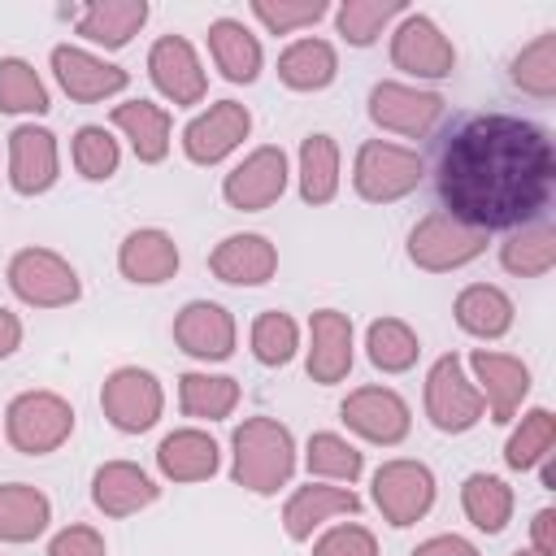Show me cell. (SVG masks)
<instances>
[{
  "instance_id": "obj_35",
  "label": "cell",
  "mask_w": 556,
  "mask_h": 556,
  "mask_svg": "<svg viewBox=\"0 0 556 556\" xmlns=\"http://www.w3.org/2000/svg\"><path fill=\"white\" fill-rule=\"evenodd\" d=\"M339 195V143L330 135H304L300 143V200L330 204Z\"/></svg>"
},
{
  "instance_id": "obj_32",
  "label": "cell",
  "mask_w": 556,
  "mask_h": 556,
  "mask_svg": "<svg viewBox=\"0 0 556 556\" xmlns=\"http://www.w3.org/2000/svg\"><path fill=\"white\" fill-rule=\"evenodd\" d=\"M239 404V382L230 374H204L191 369L178 378V408L195 421H222Z\"/></svg>"
},
{
  "instance_id": "obj_43",
  "label": "cell",
  "mask_w": 556,
  "mask_h": 556,
  "mask_svg": "<svg viewBox=\"0 0 556 556\" xmlns=\"http://www.w3.org/2000/svg\"><path fill=\"white\" fill-rule=\"evenodd\" d=\"M70 156H74V169L87 182H109L122 165V148L104 126H78L74 143H70Z\"/></svg>"
},
{
  "instance_id": "obj_21",
  "label": "cell",
  "mask_w": 556,
  "mask_h": 556,
  "mask_svg": "<svg viewBox=\"0 0 556 556\" xmlns=\"http://www.w3.org/2000/svg\"><path fill=\"white\" fill-rule=\"evenodd\" d=\"M352 317L339 308H317L308 317V378L321 387H334L352 374Z\"/></svg>"
},
{
  "instance_id": "obj_17",
  "label": "cell",
  "mask_w": 556,
  "mask_h": 556,
  "mask_svg": "<svg viewBox=\"0 0 556 556\" xmlns=\"http://www.w3.org/2000/svg\"><path fill=\"white\" fill-rule=\"evenodd\" d=\"M52 74L61 83V91L78 104H96V100H109L117 91H126L130 74L87 48H74V43H56L52 48Z\"/></svg>"
},
{
  "instance_id": "obj_29",
  "label": "cell",
  "mask_w": 556,
  "mask_h": 556,
  "mask_svg": "<svg viewBox=\"0 0 556 556\" xmlns=\"http://www.w3.org/2000/svg\"><path fill=\"white\" fill-rule=\"evenodd\" d=\"M52 521V500L30 482H0V543H35Z\"/></svg>"
},
{
  "instance_id": "obj_45",
  "label": "cell",
  "mask_w": 556,
  "mask_h": 556,
  "mask_svg": "<svg viewBox=\"0 0 556 556\" xmlns=\"http://www.w3.org/2000/svg\"><path fill=\"white\" fill-rule=\"evenodd\" d=\"M313 556H378V539H374V530L343 521V526H330L313 543Z\"/></svg>"
},
{
  "instance_id": "obj_10",
  "label": "cell",
  "mask_w": 556,
  "mask_h": 556,
  "mask_svg": "<svg viewBox=\"0 0 556 556\" xmlns=\"http://www.w3.org/2000/svg\"><path fill=\"white\" fill-rule=\"evenodd\" d=\"M447 100L439 91H426V87H408V83H374L369 91V122L378 130H391V135H404V139H426L439 117H443Z\"/></svg>"
},
{
  "instance_id": "obj_37",
  "label": "cell",
  "mask_w": 556,
  "mask_h": 556,
  "mask_svg": "<svg viewBox=\"0 0 556 556\" xmlns=\"http://www.w3.org/2000/svg\"><path fill=\"white\" fill-rule=\"evenodd\" d=\"M513 87L534 96V100H552L556 96V30H543L534 35L517 56H513V70H508Z\"/></svg>"
},
{
  "instance_id": "obj_47",
  "label": "cell",
  "mask_w": 556,
  "mask_h": 556,
  "mask_svg": "<svg viewBox=\"0 0 556 556\" xmlns=\"http://www.w3.org/2000/svg\"><path fill=\"white\" fill-rule=\"evenodd\" d=\"M408 556H482L469 539H460V534H430V539H421Z\"/></svg>"
},
{
  "instance_id": "obj_40",
  "label": "cell",
  "mask_w": 556,
  "mask_h": 556,
  "mask_svg": "<svg viewBox=\"0 0 556 556\" xmlns=\"http://www.w3.org/2000/svg\"><path fill=\"white\" fill-rule=\"evenodd\" d=\"M552 447H556V417H552V408H530L521 417V426L504 443V465L517 469V473H526L539 460H547Z\"/></svg>"
},
{
  "instance_id": "obj_5",
  "label": "cell",
  "mask_w": 556,
  "mask_h": 556,
  "mask_svg": "<svg viewBox=\"0 0 556 556\" xmlns=\"http://www.w3.org/2000/svg\"><path fill=\"white\" fill-rule=\"evenodd\" d=\"M486 252V235L456 222L452 213L434 208L426 213L413 230H408V261L426 274H452V269H465L469 261H478Z\"/></svg>"
},
{
  "instance_id": "obj_7",
  "label": "cell",
  "mask_w": 556,
  "mask_h": 556,
  "mask_svg": "<svg viewBox=\"0 0 556 556\" xmlns=\"http://www.w3.org/2000/svg\"><path fill=\"white\" fill-rule=\"evenodd\" d=\"M486 404L473 387V378L465 374V361L456 352H443L430 374H426V417L434 430L443 434H465L482 421Z\"/></svg>"
},
{
  "instance_id": "obj_27",
  "label": "cell",
  "mask_w": 556,
  "mask_h": 556,
  "mask_svg": "<svg viewBox=\"0 0 556 556\" xmlns=\"http://www.w3.org/2000/svg\"><path fill=\"white\" fill-rule=\"evenodd\" d=\"M113 126L130 139V148L143 165H161L169 156V143H174L169 139V130H174L169 109H161L152 100H126L113 109Z\"/></svg>"
},
{
  "instance_id": "obj_24",
  "label": "cell",
  "mask_w": 556,
  "mask_h": 556,
  "mask_svg": "<svg viewBox=\"0 0 556 556\" xmlns=\"http://www.w3.org/2000/svg\"><path fill=\"white\" fill-rule=\"evenodd\" d=\"M156 495H161V486L135 460H104L91 473V500L104 517H130L139 508H152Z\"/></svg>"
},
{
  "instance_id": "obj_34",
  "label": "cell",
  "mask_w": 556,
  "mask_h": 556,
  "mask_svg": "<svg viewBox=\"0 0 556 556\" xmlns=\"http://www.w3.org/2000/svg\"><path fill=\"white\" fill-rule=\"evenodd\" d=\"M460 508H465L473 530L500 534L513 521V486L495 473H469L460 486Z\"/></svg>"
},
{
  "instance_id": "obj_41",
  "label": "cell",
  "mask_w": 556,
  "mask_h": 556,
  "mask_svg": "<svg viewBox=\"0 0 556 556\" xmlns=\"http://www.w3.org/2000/svg\"><path fill=\"white\" fill-rule=\"evenodd\" d=\"M248 343H252V356H256L265 369H282V365L300 352V326H295L291 313H282V308H265V313L252 321Z\"/></svg>"
},
{
  "instance_id": "obj_12",
  "label": "cell",
  "mask_w": 556,
  "mask_h": 556,
  "mask_svg": "<svg viewBox=\"0 0 556 556\" xmlns=\"http://www.w3.org/2000/svg\"><path fill=\"white\" fill-rule=\"evenodd\" d=\"M391 65L413 78H447L456 70V48L426 13H404L391 30Z\"/></svg>"
},
{
  "instance_id": "obj_49",
  "label": "cell",
  "mask_w": 556,
  "mask_h": 556,
  "mask_svg": "<svg viewBox=\"0 0 556 556\" xmlns=\"http://www.w3.org/2000/svg\"><path fill=\"white\" fill-rule=\"evenodd\" d=\"M22 348V317L0 304V361H9Z\"/></svg>"
},
{
  "instance_id": "obj_23",
  "label": "cell",
  "mask_w": 556,
  "mask_h": 556,
  "mask_svg": "<svg viewBox=\"0 0 556 556\" xmlns=\"http://www.w3.org/2000/svg\"><path fill=\"white\" fill-rule=\"evenodd\" d=\"M178 265H182L178 243L161 226H139L117 248V269L135 287H161V282H169L178 274Z\"/></svg>"
},
{
  "instance_id": "obj_36",
  "label": "cell",
  "mask_w": 556,
  "mask_h": 556,
  "mask_svg": "<svg viewBox=\"0 0 556 556\" xmlns=\"http://www.w3.org/2000/svg\"><path fill=\"white\" fill-rule=\"evenodd\" d=\"M365 352H369L374 369H382V374H408L417 365V356H421V339H417V330L408 321L378 317L365 330Z\"/></svg>"
},
{
  "instance_id": "obj_6",
  "label": "cell",
  "mask_w": 556,
  "mask_h": 556,
  "mask_svg": "<svg viewBox=\"0 0 556 556\" xmlns=\"http://www.w3.org/2000/svg\"><path fill=\"white\" fill-rule=\"evenodd\" d=\"M9 291L26 308H65L83 295L78 269L52 248H22L9 261Z\"/></svg>"
},
{
  "instance_id": "obj_3",
  "label": "cell",
  "mask_w": 556,
  "mask_h": 556,
  "mask_svg": "<svg viewBox=\"0 0 556 556\" xmlns=\"http://www.w3.org/2000/svg\"><path fill=\"white\" fill-rule=\"evenodd\" d=\"M421 178H426V161L417 148L387 143V139H369L356 148L352 187L369 204H395V200L413 195L421 187Z\"/></svg>"
},
{
  "instance_id": "obj_39",
  "label": "cell",
  "mask_w": 556,
  "mask_h": 556,
  "mask_svg": "<svg viewBox=\"0 0 556 556\" xmlns=\"http://www.w3.org/2000/svg\"><path fill=\"white\" fill-rule=\"evenodd\" d=\"M404 0H343L334 9V26L352 48H369L395 17H404Z\"/></svg>"
},
{
  "instance_id": "obj_16",
  "label": "cell",
  "mask_w": 556,
  "mask_h": 556,
  "mask_svg": "<svg viewBox=\"0 0 556 556\" xmlns=\"http://www.w3.org/2000/svg\"><path fill=\"white\" fill-rule=\"evenodd\" d=\"M469 369H473V387L491 413V421H513L521 400L530 395V365L521 356H508V352H491V348H478L469 356Z\"/></svg>"
},
{
  "instance_id": "obj_26",
  "label": "cell",
  "mask_w": 556,
  "mask_h": 556,
  "mask_svg": "<svg viewBox=\"0 0 556 556\" xmlns=\"http://www.w3.org/2000/svg\"><path fill=\"white\" fill-rule=\"evenodd\" d=\"M208 56L226 83H256L261 78V39L239 17L208 22Z\"/></svg>"
},
{
  "instance_id": "obj_2",
  "label": "cell",
  "mask_w": 556,
  "mask_h": 556,
  "mask_svg": "<svg viewBox=\"0 0 556 556\" xmlns=\"http://www.w3.org/2000/svg\"><path fill=\"white\" fill-rule=\"evenodd\" d=\"M230 478L252 495H274L295 473V439L274 417H243L230 439Z\"/></svg>"
},
{
  "instance_id": "obj_28",
  "label": "cell",
  "mask_w": 556,
  "mask_h": 556,
  "mask_svg": "<svg viewBox=\"0 0 556 556\" xmlns=\"http://www.w3.org/2000/svg\"><path fill=\"white\" fill-rule=\"evenodd\" d=\"M334 74H339V52L317 35H304L278 52V78L291 91H321L334 83Z\"/></svg>"
},
{
  "instance_id": "obj_4",
  "label": "cell",
  "mask_w": 556,
  "mask_h": 556,
  "mask_svg": "<svg viewBox=\"0 0 556 556\" xmlns=\"http://www.w3.org/2000/svg\"><path fill=\"white\" fill-rule=\"evenodd\" d=\"M4 434L22 456H48L74 434V408L56 391H22L4 408Z\"/></svg>"
},
{
  "instance_id": "obj_1",
  "label": "cell",
  "mask_w": 556,
  "mask_h": 556,
  "mask_svg": "<svg viewBox=\"0 0 556 556\" xmlns=\"http://www.w3.org/2000/svg\"><path fill=\"white\" fill-rule=\"evenodd\" d=\"M439 200L456 222L491 235L530 226L556 182V148L543 126L508 113H482L452 130L439 152Z\"/></svg>"
},
{
  "instance_id": "obj_19",
  "label": "cell",
  "mask_w": 556,
  "mask_h": 556,
  "mask_svg": "<svg viewBox=\"0 0 556 556\" xmlns=\"http://www.w3.org/2000/svg\"><path fill=\"white\" fill-rule=\"evenodd\" d=\"M235 317L217 300H187L174 317V343L195 361H226L235 352Z\"/></svg>"
},
{
  "instance_id": "obj_30",
  "label": "cell",
  "mask_w": 556,
  "mask_h": 556,
  "mask_svg": "<svg viewBox=\"0 0 556 556\" xmlns=\"http://www.w3.org/2000/svg\"><path fill=\"white\" fill-rule=\"evenodd\" d=\"M148 22L143 0H96L78 13V35L100 48H126Z\"/></svg>"
},
{
  "instance_id": "obj_14",
  "label": "cell",
  "mask_w": 556,
  "mask_h": 556,
  "mask_svg": "<svg viewBox=\"0 0 556 556\" xmlns=\"http://www.w3.org/2000/svg\"><path fill=\"white\" fill-rule=\"evenodd\" d=\"M248 135H252V113H248V104H239V100H217V104H208L204 113H195V117L187 122V130H182V152H187V161H195V165H217V161H226Z\"/></svg>"
},
{
  "instance_id": "obj_15",
  "label": "cell",
  "mask_w": 556,
  "mask_h": 556,
  "mask_svg": "<svg viewBox=\"0 0 556 556\" xmlns=\"http://www.w3.org/2000/svg\"><path fill=\"white\" fill-rule=\"evenodd\" d=\"M148 78H152V87H156L169 104H178V109L200 104L204 91H208V74H204V65H200L191 39H182V35H161V39L148 48Z\"/></svg>"
},
{
  "instance_id": "obj_44",
  "label": "cell",
  "mask_w": 556,
  "mask_h": 556,
  "mask_svg": "<svg viewBox=\"0 0 556 556\" xmlns=\"http://www.w3.org/2000/svg\"><path fill=\"white\" fill-rule=\"evenodd\" d=\"M330 13L326 0H252V17L269 30V35H291L300 26H313Z\"/></svg>"
},
{
  "instance_id": "obj_9",
  "label": "cell",
  "mask_w": 556,
  "mask_h": 556,
  "mask_svg": "<svg viewBox=\"0 0 556 556\" xmlns=\"http://www.w3.org/2000/svg\"><path fill=\"white\" fill-rule=\"evenodd\" d=\"M374 508L395 530L417 526L434 508V473H430V465L404 460V456L378 465V473H374Z\"/></svg>"
},
{
  "instance_id": "obj_31",
  "label": "cell",
  "mask_w": 556,
  "mask_h": 556,
  "mask_svg": "<svg viewBox=\"0 0 556 556\" xmlns=\"http://www.w3.org/2000/svg\"><path fill=\"white\" fill-rule=\"evenodd\" d=\"M452 313H456V326L473 339H500L513 330V300L491 282H469L456 295Z\"/></svg>"
},
{
  "instance_id": "obj_8",
  "label": "cell",
  "mask_w": 556,
  "mask_h": 556,
  "mask_svg": "<svg viewBox=\"0 0 556 556\" xmlns=\"http://www.w3.org/2000/svg\"><path fill=\"white\" fill-rule=\"evenodd\" d=\"M100 408L109 417V426H117L122 434H143L161 421L165 413V391L156 382L152 369H139V365H122L104 378L100 387Z\"/></svg>"
},
{
  "instance_id": "obj_38",
  "label": "cell",
  "mask_w": 556,
  "mask_h": 556,
  "mask_svg": "<svg viewBox=\"0 0 556 556\" xmlns=\"http://www.w3.org/2000/svg\"><path fill=\"white\" fill-rule=\"evenodd\" d=\"M304 465L313 478H326V482H356L361 469H365V456L356 452V443H348L343 434L334 430H317L308 434V447H304Z\"/></svg>"
},
{
  "instance_id": "obj_25",
  "label": "cell",
  "mask_w": 556,
  "mask_h": 556,
  "mask_svg": "<svg viewBox=\"0 0 556 556\" xmlns=\"http://www.w3.org/2000/svg\"><path fill=\"white\" fill-rule=\"evenodd\" d=\"M156 469L169 482H208L222 469V452L213 443V434L187 426V430H169L156 443Z\"/></svg>"
},
{
  "instance_id": "obj_50",
  "label": "cell",
  "mask_w": 556,
  "mask_h": 556,
  "mask_svg": "<svg viewBox=\"0 0 556 556\" xmlns=\"http://www.w3.org/2000/svg\"><path fill=\"white\" fill-rule=\"evenodd\" d=\"M513 556H539V552H534V547H526V552H513Z\"/></svg>"
},
{
  "instance_id": "obj_33",
  "label": "cell",
  "mask_w": 556,
  "mask_h": 556,
  "mask_svg": "<svg viewBox=\"0 0 556 556\" xmlns=\"http://www.w3.org/2000/svg\"><path fill=\"white\" fill-rule=\"evenodd\" d=\"M500 265L513 278H543L556 265V230L547 222H530L517 226L504 243H500Z\"/></svg>"
},
{
  "instance_id": "obj_20",
  "label": "cell",
  "mask_w": 556,
  "mask_h": 556,
  "mask_svg": "<svg viewBox=\"0 0 556 556\" xmlns=\"http://www.w3.org/2000/svg\"><path fill=\"white\" fill-rule=\"evenodd\" d=\"M208 269L217 282L230 287H265L278 274V248L256 230H239L208 252Z\"/></svg>"
},
{
  "instance_id": "obj_42",
  "label": "cell",
  "mask_w": 556,
  "mask_h": 556,
  "mask_svg": "<svg viewBox=\"0 0 556 556\" xmlns=\"http://www.w3.org/2000/svg\"><path fill=\"white\" fill-rule=\"evenodd\" d=\"M48 87L22 56H0V113H48Z\"/></svg>"
},
{
  "instance_id": "obj_13",
  "label": "cell",
  "mask_w": 556,
  "mask_h": 556,
  "mask_svg": "<svg viewBox=\"0 0 556 556\" xmlns=\"http://www.w3.org/2000/svg\"><path fill=\"white\" fill-rule=\"evenodd\" d=\"M339 417H343V426L352 434H361L365 443H378V447H395L413 430V413H408L404 395H395L391 387H356V391H348V400L339 404Z\"/></svg>"
},
{
  "instance_id": "obj_46",
  "label": "cell",
  "mask_w": 556,
  "mask_h": 556,
  "mask_svg": "<svg viewBox=\"0 0 556 556\" xmlns=\"http://www.w3.org/2000/svg\"><path fill=\"white\" fill-rule=\"evenodd\" d=\"M48 556H104V534L96 526H65L52 534Z\"/></svg>"
},
{
  "instance_id": "obj_22",
  "label": "cell",
  "mask_w": 556,
  "mask_h": 556,
  "mask_svg": "<svg viewBox=\"0 0 556 556\" xmlns=\"http://www.w3.org/2000/svg\"><path fill=\"white\" fill-rule=\"evenodd\" d=\"M361 513V495L352 486H330V482H308L295 486L282 504V530L291 543H308L317 526H326L330 517H356Z\"/></svg>"
},
{
  "instance_id": "obj_11",
  "label": "cell",
  "mask_w": 556,
  "mask_h": 556,
  "mask_svg": "<svg viewBox=\"0 0 556 556\" xmlns=\"http://www.w3.org/2000/svg\"><path fill=\"white\" fill-rule=\"evenodd\" d=\"M287 178V152L278 143H261L222 178V200L239 213H261L282 200Z\"/></svg>"
},
{
  "instance_id": "obj_48",
  "label": "cell",
  "mask_w": 556,
  "mask_h": 556,
  "mask_svg": "<svg viewBox=\"0 0 556 556\" xmlns=\"http://www.w3.org/2000/svg\"><path fill=\"white\" fill-rule=\"evenodd\" d=\"M530 539H534V552H539V556H556V513H552V508H539V513H534Z\"/></svg>"
},
{
  "instance_id": "obj_18",
  "label": "cell",
  "mask_w": 556,
  "mask_h": 556,
  "mask_svg": "<svg viewBox=\"0 0 556 556\" xmlns=\"http://www.w3.org/2000/svg\"><path fill=\"white\" fill-rule=\"evenodd\" d=\"M56 178H61L56 135L35 122L17 126L9 135V187L17 195H43V191H52Z\"/></svg>"
}]
</instances>
